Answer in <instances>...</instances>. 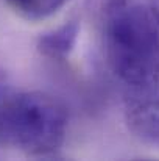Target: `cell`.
<instances>
[{
  "instance_id": "5",
  "label": "cell",
  "mask_w": 159,
  "mask_h": 161,
  "mask_svg": "<svg viewBox=\"0 0 159 161\" xmlns=\"http://www.w3.org/2000/svg\"><path fill=\"white\" fill-rule=\"evenodd\" d=\"M6 6L25 20H42L56 14L69 0H3Z\"/></svg>"
},
{
  "instance_id": "2",
  "label": "cell",
  "mask_w": 159,
  "mask_h": 161,
  "mask_svg": "<svg viewBox=\"0 0 159 161\" xmlns=\"http://www.w3.org/2000/svg\"><path fill=\"white\" fill-rule=\"evenodd\" d=\"M64 105L41 91H17L0 72V147L28 157H52L67 133Z\"/></svg>"
},
{
  "instance_id": "1",
  "label": "cell",
  "mask_w": 159,
  "mask_h": 161,
  "mask_svg": "<svg viewBox=\"0 0 159 161\" xmlns=\"http://www.w3.org/2000/svg\"><path fill=\"white\" fill-rule=\"evenodd\" d=\"M106 63L130 94L159 88V25L133 0H98Z\"/></svg>"
},
{
  "instance_id": "3",
  "label": "cell",
  "mask_w": 159,
  "mask_h": 161,
  "mask_svg": "<svg viewBox=\"0 0 159 161\" xmlns=\"http://www.w3.org/2000/svg\"><path fill=\"white\" fill-rule=\"evenodd\" d=\"M125 120L136 139L159 147V88L144 94H130Z\"/></svg>"
},
{
  "instance_id": "6",
  "label": "cell",
  "mask_w": 159,
  "mask_h": 161,
  "mask_svg": "<svg viewBox=\"0 0 159 161\" xmlns=\"http://www.w3.org/2000/svg\"><path fill=\"white\" fill-rule=\"evenodd\" d=\"M148 9L159 25V0H148Z\"/></svg>"
},
{
  "instance_id": "4",
  "label": "cell",
  "mask_w": 159,
  "mask_h": 161,
  "mask_svg": "<svg viewBox=\"0 0 159 161\" xmlns=\"http://www.w3.org/2000/svg\"><path fill=\"white\" fill-rule=\"evenodd\" d=\"M80 38V24L72 19L42 33L36 41L38 52L50 59H64L73 52Z\"/></svg>"
}]
</instances>
